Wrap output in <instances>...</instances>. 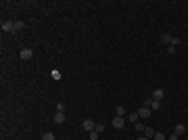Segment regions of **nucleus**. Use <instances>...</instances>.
Instances as JSON below:
<instances>
[{"mask_svg":"<svg viewBox=\"0 0 188 140\" xmlns=\"http://www.w3.org/2000/svg\"><path fill=\"white\" fill-rule=\"evenodd\" d=\"M82 128L90 134V132H94V130H96V123H94L92 119H84V121H82Z\"/></svg>","mask_w":188,"mask_h":140,"instance_id":"f257e3e1","label":"nucleus"},{"mask_svg":"<svg viewBox=\"0 0 188 140\" xmlns=\"http://www.w3.org/2000/svg\"><path fill=\"white\" fill-rule=\"evenodd\" d=\"M19 57H21V61H29V59L34 57V50H32V48H21Z\"/></svg>","mask_w":188,"mask_h":140,"instance_id":"f03ea898","label":"nucleus"},{"mask_svg":"<svg viewBox=\"0 0 188 140\" xmlns=\"http://www.w3.org/2000/svg\"><path fill=\"white\" fill-rule=\"evenodd\" d=\"M2 32L4 34H15V23L13 21H4L2 23Z\"/></svg>","mask_w":188,"mask_h":140,"instance_id":"7ed1b4c3","label":"nucleus"},{"mask_svg":"<svg viewBox=\"0 0 188 140\" xmlns=\"http://www.w3.org/2000/svg\"><path fill=\"white\" fill-rule=\"evenodd\" d=\"M113 128H117V130H123V126H126V117H115L113 121Z\"/></svg>","mask_w":188,"mask_h":140,"instance_id":"20e7f679","label":"nucleus"},{"mask_svg":"<svg viewBox=\"0 0 188 140\" xmlns=\"http://www.w3.org/2000/svg\"><path fill=\"white\" fill-rule=\"evenodd\" d=\"M151 113H153V109H151V107H140V109H138V115H140L142 119L151 117Z\"/></svg>","mask_w":188,"mask_h":140,"instance_id":"39448f33","label":"nucleus"},{"mask_svg":"<svg viewBox=\"0 0 188 140\" xmlns=\"http://www.w3.org/2000/svg\"><path fill=\"white\" fill-rule=\"evenodd\" d=\"M165 96V90H155L153 92V100H163Z\"/></svg>","mask_w":188,"mask_h":140,"instance_id":"423d86ee","label":"nucleus"},{"mask_svg":"<svg viewBox=\"0 0 188 140\" xmlns=\"http://www.w3.org/2000/svg\"><path fill=\"white\" fill-rule=\"evenodd\" d=\"M142 134H144L146 138H151V140H153V138H155V134H157V132H155L153 128H144V132H142Z\"/></svg>","mask_w":188,"mask_h":140,"instance_id":"0eeeda50","label":"nucleus"},{"mask_svg":"<svg viewBox=\"0 0 188 140\" xmlns=\"http://www.w3.org/2000/svg\"><path fill=\"white\" fill-rule=\"evenodd\" d=\"M171 40H174V38H171L169 34H161V42H163V44H167V46H169V44H171Z\"/></svg>","mask_w":188,"mask_h":140,"instance_id":"6e6552de","label":"nucleus"},{"mask_svg":"<svg viewBox=\"0 0 188 140\" xmlns=\"http://www.w3.org/2000/svg\"><path fill=\"white\" fill-rule=\"evenodd\" d=\"M115 115H117V117H126V115H128L126 107H117V109H115Z\"/></svg>","mask_w":188,"mask_h":140,"instance_id":"1a4fd4ad","label":"nucleus"},{"mask_svg":"<svg viewBox=\"0 0 188 140\" xmlns=\"http://www.w3.org/2000/svg\"><path fill=\"white\" fill-rule=\"evenodd\" d=\"M184 132H186V126H184V123H176V134L178 136H182Z\"/></svg>","mask_w":188,"mask_h":140,"instance_id":"9d476101","label":"nucleus"},{"mask_svg":"<svg viewBox=\"0 0 188 140\" xmlns=\"http://www.w3.org/2000/svg\"><path fill=\"white\" fill-rule=\"evenodd\" d=\"M65 121V113H55V123H63Z\"/></svg>","mask_w":188,"mask_h":140,"instance_id":"9b49d317","label":"nucleus"},{"mask_svg":"<svg viewBox=\"0 0 188 140\" xmlns=\"http://www.w3.org/2000/svg\"><path fill=\"white\" fill-rule=\"evenodd\" d=\"M21 29H25V23H23V21H15V34L21 32Z\"/></svg>","mask_w":188,"mask_h":140,"instance_id":"f8f14e48","label":"nucleus"},{"mask_svg":"<svg viewBox=\"0 0 188 140\" xmlns=\"http://www.w3.org/2000/svg\"><path fill=\"white\" fill-rule=\"evenodd\" d=\"M138 113H128V115H126V119H128V121H138Z\"/></svg>","mask_w":188,"mask_h":140,"instance_id":"ddd939ff","label":"nucleus"},{"mask_svg":"<svg viewBox=\"0 0 188 140\" xmlns=\"http://www.w3.org/2000/svg\"><path fill=\"white\" fill-rule=\"evenodd\" d=\"M50 78H52V80H61V71L52 69V71H50Z\"/></svg>","mask_w":188,"mask_h":140,"instance_id":"4468645a","label":"nucleus"},{"mask_svg":"<svg viewBox=\"0 0 188 140\" xmlns=\"http://www.w3.org/2000/svg\"><path fill=\"white\" fill-rule=\"evenodd\" d=\"M151 109H155V111H159V109H161V100H153V105H151Z\"/></svg>","mask_w":188,"mask_h":140,"instance_id":"2eb2a0df","label":"nucleus"},{"mask_svg":"<svg viewBox=\"0 0 188 140\" xmlns=\"http://www.w3.org/2000/svg\"><path fill=\"white\" fill-rule=\"evenodd\" d=\"M42 140H55V134H52V132H46V134L42 136Z\"/></svg>","mask_w":188,"mask_h":140,"instance_id":"dca6fc26","label":"nucleus"},{"mask_svg":"<svg viewBox=\"0 0 188 140\" xmlns=\"http://www.w3.org/2000/svg\"><path fill=\"white\" fill-rule=\"evenodd\" d=\"M153 140H167V138H165V134H161V132H157Z\"/></svg>","mask_w":188,"mask_h":140,"instance_id":"f3484780","label":"nucleus"},{"mask_svg":"<svg viewBox=\"0 0 188 140\" xmlns=\"http://www.w3.org/2000/svg\"><path fill=\"white\" fill-rule=\"evenodd\" d=\"M176 50H178L176 46H167V55H171V57H174V55H176Z\"/></svg>","mask_w":188,"mask_h":140,"instance_id":"a211bd4d","label":"nucleus"},{"mask_svg":"<svg viewBox=\"0 0 188 140\" xmlns=\"http://www.w3.org/2000/svg\"><path fill=\"white\" fill-rule=\"evenodd\" d=\"M88 136H90V140H98V132H96V130H94V132H90V134H88Z\"/></svg>","mask_w":188,"mask_h":140,"instance_id":"6ab92c4d","label":"nucleus"},{"mask_svg":"<svg viewBox=\"0 0 188 140\" xmlns=\"http://www.w3.org/2000/svg\"><path fill=\"white\" fill-rule=\"evenodd\" d=\"M55 109H57V113H63V111H65V105H63V103H59Z\"/></svg>","mask_w":188,"mask_h":140,"instance_id":"aec40b11","label":"nucleus"},{"mask_svg":"<svg viewBox=\"0 0 188 140\" xmlns=\"http://www.w3.org/2000/svg\"><path fill=\"white\" fill-rule=\"evenodd\" d=\"M153 105V96H149V98H144V107H151Z\"/></svg>","mask_w":188,"mask_h":140,"instance_id":"412c9836","label":"nucleus"},{"mask_svg":"<svg viewBox=\"0 0 188 140\" xmlns=\"http://www.w3.org/2000/svg\"><path fill=\"white\" fill-rule=\"evenodd\" d=\"M96 132H98V134L105 132V126H103V123H96Z\"/></svg>","mask_w":188,"mask_h":140,"instance_id":"4be33fe9","label":"nucleus"},{"mask_svg":"<svg viewBox=\"0 0 188 140\" xmlns=\"http://www.w3.org/2000/svg\"><path fill=\"white\" fill-rule=\"evenodd\" d=\"M136 132H144V126H142V123H136Z\"/></svg>","mask_w":188,"mask_h":140,"instance_id":"5701e85b","label":"nucleus"},{"mask_svg":"<svg viewBox=\"0 0 188 140\" xmlns=\"http://www.w3.org/2000/svg\"><path fill=\"white\" fill-rule=\"evenodd\" d=\"M167 140H178V134H176V132H174V134H171V136H169V138H167Z\"/></svg>","mask_w":188,"mask_h":140,"instance_id":"b1692460","label":"nucleus"},{"mask_svg":"<svg viewBox=\"0 0 188 140\" xmlns=\"http://www.w3.org/2000/svg\"><path fill=\"white\" fill-rule=\"evenodd\" d=\"M138 140H151V138H146V136L142 134V136H138Z\"/></svg>","mask_w":188,"mask_h":140,"instance_id":"393cba45","label":"nucleus"}]
</instances>
